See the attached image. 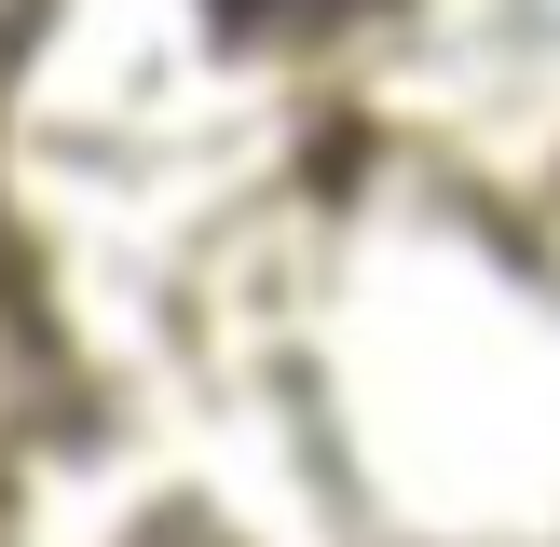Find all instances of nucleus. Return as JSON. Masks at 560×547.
I'll list each match as a JSON object with an SVG mask.
<instances>
[{
  "instance_id": "obj_1",
  "label": "nucleus",
  "mask_w": 560,
  "mask_h": 547,
  "mask_svg": "<svg viewBox=\"0 0 560 547\" xmlns=\"http://www.w3.org/2000/svg\"><path fill=\"white\" fill-rule=\"evenodd\" d=\"M219 14H246V27H342V14H370V0H219Z\"/></svg>"
}]
</instances>
